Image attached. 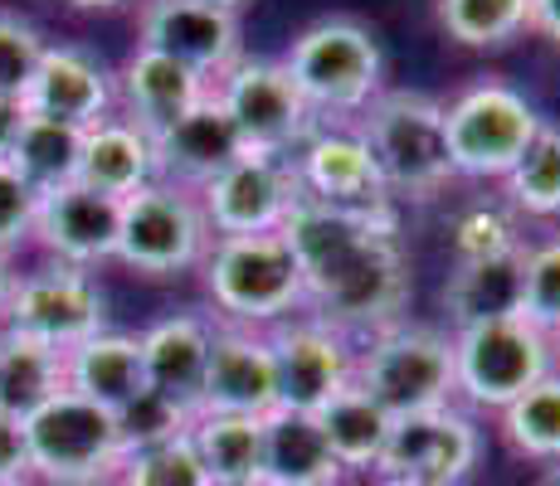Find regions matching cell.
Segmentation results:
<instances>
[{"label": "cell", "mask_w": 560, "mask_h": 486, "mask_svg": "<svg viewBox=\"0 0 560 486\" xmlns=\"http://www.w3.org/2000/svg\"><path fill=\"white\" fill-rule=\"evenodd\" d=\"M278 234L298 258L303 307H312V321L341 336H381L400 327L409 301V263L395 210L357 214L303 194Z\"/></svg>", "instance_id": "6da1fadb"}, {"label": "cell", "mask_w": 560, "mask_h": 486, "mask_svg": "<svg viewBox=\"0 0 560 486\" xmlns=\"http://www.w3.org/2000/svg\"><path fill=\"white\" fill-rule=\"evenodd\" d=\"M357 137L381 166L385 190L409 194V200H429L454 180V161H448L444 137V103L429 93L409 88H381L371 107L361 112Z\"/></svg>", "instance_id": "7a4b0ae2"}, {"label": "cell", "mask_w": 560, "mask_h": 486, "mask_svg": "<svg viewBox=\"0 0 560 486\" xmlns=\"http://www.w3.org/2000/svg\"><path fill=\"white\" fill-rule=\"evenodd\" d=\"M288 79L298 83L312 117H361L381 97L385 54L361 20H317L283 54Z\"/></svg>", "instance_id": "3957f363"}, {"label": "cell", "mask_w": 560, "mask_h": 486, "mask_svg": "<svg viewBox=\"0 0 560 486\" xmlns=\"http://www.w3.org/2000/svg\"><path fill=\"white\" fill-rule=\"evenodd\" d=\"M205 292L230 317V327H278L293 321L303 307V273H298L293 248L283 234H240V239H214L200 263Z\"/></svg>", "instance_id": "277c9868"}, {"label": "cell", "mask_w": 560, "mask_h": 486, "mask_svg": "<svg viewBox=\"0 0 560 486\" xmlns=\"http://www.w3.org/2000/svg\"><path fill=\"white\" fill-rule=\"evenodd\" d=\"M30 482L45 486H103L122 467V428L117 414L69 389L25 418Z\"/></svg>", "instance_id": "5b68a950"}, {"label": "cell", "mask_w": 560, "mask_h": 486, "mask_svg": "<svg viewBox=\"0 0 560 486\" xmlns=\"http://www.w3.org/2000/svg\"><path fill=\"white\" fill-rule=\"evenodd\" d=\"M541 112L512 83L482 79L454 103H444V137L454 176L468 180H508L512 166L541 132Z\"/></svg>", "instance_id": "8992f818"}, {"label": "cell", "mask_w": 560, "mask_h": 486, "mask_svg": "<svg viewBox=\"0 0 560 486\" xmlns=\"http://www.w3.org/2000/svg\"><path fill=\"white\" fill-rule=\"evenodd\" d=\"M357 384L390 418L454 404V336L400 321L357 351Z\"/></svg>", "instance_id": "52a82bcc"}, {"label": "cell", "mask_w": 560, "mask_h": 486, "mask_svg": "<svg viewBox=\"0 0 560 486\" xmlns=\"http://www.w3.org/2000/svg\"><path fill=\"white\" fill-rule=\"evenodd\" d=\"M551 370H556L551 336L522 317H498L454 331V394H463L472 408L502 414L512 399H522Z\"/></svg>", "instance_id": "ba28073f"}, {"label": "cell", "mask_w": 560, "mask_h": 486, "mask_svg": "<svg viewBox=\"0 0 560 486\" xmlns=\"http://www.w3.org/2000/svg\"><path fill=\"white\" fill-rule=\"evenodd\" d=\"M214 234L205 224L196 190L152 180L122 200V224H117V263L137 268L147 277H176L205 263Z\"/></svg>", "instance_id": "9c48e42d"}, {"label": "cell", "mask_w": 560, "mask_h": 486, "mask_svg": "<svg viewBox=\"0 0 560 486\" xmlns=\"http://www.w3.org/2000/svg\"><path fill=\"white\" fill-rule=\"evenodd\" d=\"M214 97L230 112L244 151H258V156H288L317 132V117L303 103L298 83L288 79L283 59H249L244 54L214 83Z\"/></svg>", "instance_id": "30bf717a"}, {"label": "cell", "mask_w": 560, "mask_h": 486, "mask_svg": "<svg viewBox=\"0 0 560 486\" xmlns=\"http://www.w3.org/2000/svg\"><path fill=\"white\" fill-rule=\"evenodd\" d=\"M0 321H5V331H20V336L63 355L79 341L107 331V301H103V287L83 268L49 263L39 273L20 277Z\"/></svg>", "instance_id": "8fae6325"}, {"label": "cell", "mask_w": 560, "mask_h": 486, "mask_svg": "<svg viewBox=\"0 0 560 486\" xmlns=\"http://www.w3.org/2000/svg\"><path fill=\"white\" fill-rule=\"evenodd\" d=\"M205 224L214 239H240V234H278L283 220L293 214V204L303 200L298 186L293 156H258L244 151L230 170L210 180L205 190H196Z\"/></svg>", "instance_id": "7c38bea8"}, {"label": "cell", "mask_w": 560, "mask_h": 486, "mask_svg": "<svg viewBox=\"0 0 560 486\" xmlns=\"http://www.w3.org/2000/svg\"><path fill=\"white\" fill-rule=\"evenodd\" d=\"M268 336L273 355V384H278V408L317 418L331 399L357 380V345L341 331L322 327V321H278Z\"/></svg>", "instance_id": "4fadbf2b"}, {"label": "cell", "mask_w": 560, "mask_h": 486, "mask_svg": "<svg viewBox=\"0 0 560 486\" xmlns=\"http://www.w3.org/2000/svg\"><path fill=\"white\" fill-rule=\"evenodd\" d=\"M137 35H142V49L186 63L205 83H220L244 59L240 15L200 5V0H142Z\"/></svg>", "instance_id": "5bb4252c"}, {"label": "cell", "mask_w": 560, "mask_h": 486, "mask_svg": "<svg viewBox=\"0 0 560 486\" xmlns=\"http://www.w3.org/2000/svg\"><path fill=\"white\" fill-rule=\"evenodd\" d=\"M478 452H482V438H478V428H472V418L463 414V408L444 404V408H429V414L395 418L375 472H381V477L458 486L478 467Z\"/></svg>", "instance_id": "9a60e30c"}, {"label": "cell", "mask_w": 560, "mask_h": 486, "mask_svg": "<svg viewBox=\"0 0 560 486\" xmlns=\"http://www.w3.org/2000/svg\"><path fill=\"white\" fill-rule=\"evenodd\" d=\"M298 186H303L307 200L331 204V210H357V214H381L390 210V190L381 180V166L371 161V151L357 132H341V127H327V132H312L293 156Z\"/></svg>", "instance_id": "2e32d148"}, {"label": "cell", "mask_w": 560, "mask_h": 486, "mask_svg": "<svg viewBox=\"0 0 560 486\" xmlns=\"http://www.w3.org/2000/svg\"><path fill=\"white\" fill-rule=\"evenodd\" d=\"M117 224H122V200L98 194L89 186H63L39 194L35 210V244L63 268H98L117 253Z\"/></svg>", "instance_id": "e0dca14e"}, {"label": "cell", "mask_w": 560, "mask_h": 486, "mask_svg": "<svg viewBox=\"0 0 560 486\" xmlns=\"http://www.w3.org/2000/svg\"><path fill=\"white\" fill-rule=\"evenodd\" d=\"M113 103H117L113 73H107L98 54L83 45H49L25 97H20V107L30 117H54V122L83 127V132L93 122H103V117H113Z\"/></svg>", "instance_id": "ac0fdd59"}, {"label": "cell", "mask_w": 560, "mask_h": 486, "mask_svg": "<svg viewBox=\"0 0 560 486\" xmlns=\"http://www.w3.org/2000/svg\"><path fill=\"white\" fill-rule=\"evenodd\" d=\"M273 408H278V384H273L268 336L249 327H214L200 414L268 418Z\"/></svg>", "instance_id": "d6986e66"}, {"label": "cell", "mask_w": 560, "mask_h": 486, "mask_svg": "<svg viewBox=\"0 0 560 486\" xmlns=\"http://www.w3.org/2000/svg\"><path fill=\"white\" fill-rule=\"evenodd\" d=\"M210 341H214V327L205 317H190V311L161 317L156 327H147L142 336H137L147 389H152L156 399H166L171 408H180L186 418L200 414L205 370H210Z\"/></svg>", "instance_id": "ffe728a7"}, {"label": "cell", "mask_w": 560, "mask_h": 486, "mask_svg": "<svg viewBox=\"0 0 560 486\" xmlns=\"http://www.w3.org/2000/svg\"><path fill=\"white\" fill-rule=\"evenodd\" d=\"M152 146H156V180L180 186V190H205L220 170H230L244 156V142L234 132L230 112L220 107V97H214V88L180 122L156 132Z\"/></svg>", "instance_id": "44dd1931"}, {"label": "cell", "mask_w": 560, "mask_h": 486, "mask_svg": "<svg viewBox=\"0 0 560 486\" xmlns=\"http://www.w3.org/2000/svg\"><path fill=\"white\" fill-rule=\"evenodd\" d=\"M210 88L214 83H205L200 73L186 69V63L166 59V54H156V49H142V45L132 49V59H127L122 73L113 79L122 117L142 127L147 137H156V132H166L171 122H180L190 107H200L205 97H210Z\"/></svg>", "instance_id": "7402d4cb"}, {"label": "cell", "mask_w": 560, "mask_h": 486, "mask_svg": "<svg viewBox=\"0 0 560 486\" xmlns=\"http://www.w3.org/2000/svg\"><path fill=\"white\" fill-rule=\"evenodd\" d=\"M63 389L113 408V414L122 404H132L147 389L137 336H127V331H98V336L79 341L73 351H63Z\"/></svg>", "instance_id": "603a6c76"}, {"label": "cell", "mask_w": 560, "mask_h": 486, "mask_svg": "<svg viewBox=\"0 0 560 486\" xmlns=\"http://www.w3.org/2000/svg\"><path fill=\"white\" fill-rule=\"evenodd\" d=\"M156 180V146L127 117H103L83 132V156H79V186L127 200L142 186Z\"/></svg>", "instance_id": "cb8c5ba5"}, {"label": "cell", "mask_w": 560, "mask_h": 486, "mask_svg": "<svg viewBox=\"0 0 560 486\" xmlns=\"http://www.w3.org/2000/svg\"><path fill=\"white\" fill-rule=\"evenodd\" d=\"M264 486H337L341 467L331 458L327 438H322L317 418L293 414V408H273L264 418Z\"/></svg>", "instance_id": "d4e9b609"}, {"label": "cell", "mask_w": 560, "mask_h": 486, "mask_svg": "<svg viewBox=\"0 0 560 486\" xmlns=\"http://www.w3.org/2000/svg\"><path fill=\"white\" fill-rule=\"evenodd\" d=\"M532 248V244H526ZM526 248L516 253H498V258H472L458 263V273L444 287V307L454 317V327H478V321H498V317H516L522 311V263Z\"/></svg>", "instance_id": "484cf974"}, {"label": "cell", "mask_w": 560, "mask_h": 486, "mask_svg": "<svg viewBox=\"0 0 560 486\" xmlns=\"http://www.w3.org/2000/svg\"><path fill=\"white\" fill-rule=\"evenodd\" d=\"M390 424L395 418L375 404L365 389L351 380L331 399L327 408L317 414V428L327 438L331 458H337L341 472H375L381 467V452H385V438H390Z\"/></svg>", "instance_id": "4316f807"}, {"label": "cell", "mask_w": 560, "mask_h": 486, "mask_svg": "<svg viewBox=\"0 0 560 486\" xmlns=\"http://www.w3.org/2000/svg\"><path fill=\"white\" fill-rule=\"evenodd\" d=\"M63 389V355L0 327V414L25 424Z\"/></svg>", "instance_id": "83f0119b"}, {"label": "cell", "mask_w": 560, "mask_h": 486, "mask_svg": "<svg viewBox=\"0 0 560 486\" xmlns=\"http://www.w3.org/2000/svg\"><path fill=\"white\" fill-rule=\"evenodd\" d=\"M186 434L196 442L200 467L210 472L214 486L258 482V467H264V418L196 414Z\"/></svg>", "instance_id": "f1b7e54d"}, {"label": "cell", "mask_w": 560, "mask_h": 486, "mask_svg": "<svg viewBox=\"0 0 560 486\" xmlns=\"http://www.w3.org/2000/svg\"><path fill=\"white\" fill-rule=\"evenodd\" d=\"M79 156H83V127L54 122V117H30L20 122V137L10 146V166L30 180L39 194L63 190L79 180Z\"/></svg>", "instance_id": "f546056e"}, {"label": "cell", "mask_w": 560, "mask_h": 486, "mask_svg": "<svg viewBox=\"0 0 560 486\" xmlns=\"http://www.w3.org/2000/svg\"><path fill=\"white\" fill-rule=\"evenodd\" d=\"M502 438L532 462H560V370L502 408Z\"/></svg>", "instance_id": "4dcf8cb0"}, {"label": "cell", "mask_w": 560, "mask_h": 486, "mask_svg": "<svg viewBox=\"0 0 560 486\" xmlns=\"http://www.w3.org/2000/svg\"><path fill=\"white\" fill-rule=\"evenodd\" d=\"M508 204L526 220H560V127L546 122L536 132V142L526 146V156L512 166Z\"/></svg>", "instance_id": "1f68e13d"}, {"label": "cell", "mask_w": 560, "mask_h": 486, "mask_svg": "<svg viewBox=\"0 0 560 486\" xmlns=\"http://www.w3.org/2000/svg\"><path fill=\"white\" fill-rule=\"evenodd\" d=\"M439 25L463 49H502L532 29L526 0H439Z\"/></svg>", "instance_id": "d6a6232c"}, {"label": "cell", "mask_w": 560, "mask_h": 486, "mask_svg": "<svg viewBox=\"0 0 560 486\" xmlns=\"http://www.w3.org/2000/svg\"><path fill=\"white\" fill-rule=\"evenodd\" d=\"M113 482L117 486H214L210 472L200 467V452H196V442H190V434L166 438V442H156V448L127 452Z\"/></svg>", "instance_id": "836d02e7"}, {"label": "cell", "mask_w": 560, "mask_h": 486, "mask_svg": "<svg viewBox=\"0 0 560 486\" xmlns=\"http://www.w3.org/2000/svg\"><path fill=\"white\" fill-rule=\"evenodd\" d=\"M522 321H532L536 331L556 336L560 331V239L532 244L522 263Z\"/></svg>", "instance_id": "e575fe53"}, {"label": "cell", "mask_w": 560, "mask_h": 486, "mask_svg": "<svg viewBox=\"0 0 560 486\" xmlns=\"http://www.w3.org/2000/svg\"><path fill=\"white\" fill-rule=\"evenodd\" d=\"M45 35H39L30 20L0 10V97H25L30 79H35L39 59H45Z\"/></svg>", "instance_id": "d590c367"}, {"label": "cell", "mask_w": 560, "mask_h": 486, "mask_svg": "<svg viewBox=\"0 0 560 486\" xmlns=\"http://www.w3.org/2000/svg\"><path fill=\"white\" fill-rule=\"evenodd\" d=\"M117 428H122V452H137V448H156L166 438H180L190 428V418L180 408H171L166 399H156L152 389H142L132 404L117 408Z\"/></svg>", "instance_id": "8d00e7d4"}, {"label": "cell", "mask_w": 560, "mask_h": 486, "mask_svg": "<svg viewBox=\"0 0 560 486\" xmlns=\"http://www.w3.org/2000/svg\"><path fill=\"white\" fill-rule=\"evenodd\" d=\"M454 248H458V263H472V258L516 253V248H526V244H522V234H516V220H512V214L478 204V210H468V214L458 220Z\"/></svg>", "instance_id": "74e56055"}, {"label": "cell", "mask_w": 560, "mask_h": 486, "mask_svg": "<svg viewBox=\"0 0 560 486\" xmlns=\"http://www.w3.org/2000/svg\"><path fill=\"white\" fill-rule=\"evenodd\" d=\"M35 210H39V190L10 161H0V253H10L15 244L30 239Z\"/></svg>", "instance_id": "f35d334b"}, {"label": "cell", "mask_w": 560, "mask_h": 486, "mask_svg": "<svg viewBox=\"0 0 560 486\" xmlns=\"http://www.w3.org/2000/svg\"><path fill=\"white\" fill-rule=\"evenodd\" d=\"M0 486H30V442L25 424L0 414Z\"/></svg>", "instance_id": "ab89813d"}, {"label": "cell", "mask_w": 560, "mask_h": 486, "mask_svg": "<svg viewBox=\"0 0 560 486\" xmlns=\"http://www.w3.org/2000/svg\"><path fill=\"white\" fill-rule=\"evenodd\" d=\"M526 25L541 39L560 45V0H526Z\"/></svg>", "instance_id": "60d3db41"}, {"label": "cell", "mask_w": 560, "mask_h": 486, "mask_svg": "<svg viewBox=\"0 0 560 486\" xmlns=\"http://www.w3.org/2000/svg\"><path fill=\"white\" fill-rule=\"evenodd\" d=\"M20 122H25V107H20L15 97H0V161H5L10 146H15Z\"/></svg>", "instance_id": "b9f144b4"}, {"label": "cell", "mask_w": 560, "mask_h": 486, "mask_svg": "<svg viewBox=\"0 0 560 486\" xmlns=\"http://www.w3.org/2000/svg\"><path fill=\"white\" fill-rule=\"evenodd\" d=\"M15 283H20L15 263H10V253H0V311H5V301H10V292H15Z\"/></svg>", "instance_id": "7bdbcfd3"}, {"label": "cell", "mask_w": 560, "mask_h": 486, "mask_svg": "<svg viewBox=\"0 0 560 486\" xmlns=\"http://www.w3.org/2000/svg\"><path fill=\"white\" fill-rule=\"evenodd\" d=\"M69 5H79V10H117L122 0H69Z\"/></svg>", "instance_id": "ee69618b"}, {"label": "cell", "mask_w": 560, "mask_h": 486, "mask_svg": "<svg viewBox=\"0 0 560 486\" xmlns=\"http://www.w3.org/2000/svg\"><path fill=\"white\" fill-rule=\"evenodd\" d=\"M381 486H444V482H415V477H381Z\"/></svg>", "instance_id": "f6af8a7d"}, {"label": "cell", "mask_w": 560, "mask_h": 486, "mask_svg": "<svg viewBox=\"0 0 560 486\" xmlns=\"http://www.w3.org/2000/svg\"><path fill=\"white\" fill-rule=\"evenodd\" d=\"M200 5H214V10H240L244 0H200Z\"/></svg>", "instance_id": "bcb514c9"}, {"label": "cell", "mask_w": 560, "mask_h": 486, "mask_svg": "<svg viewBox=\"0 0 560 486\" xmlns=\"http://www.w3.org/2000/svg\"><path fill=\"white\" fill-rule=\"evenodd\" d=\"M551 345H556V370H560V331H556V336H551Z\"/></svg>", "instance_id": "7dc6e473"}, {"label": "cell", "mask_w": 560, "mask_h": 486, "mask_svg": "<svg viewBox=\"0 0 560 486\" xmlns=\"http://www.w3.org/2000/svg\"><path fill=\"white\" fill-rule=\"evenodd\" d=\"M541 486H560V472H556V477H546V482H541Z\"/></svg>", "instance_id": "c3c4849f"}, {"label": "cell", "mask_w": 560, "mask_h": 486, "mask_svg": "<svg viewBox=\"0 0 560 486\" xmlns=\"http://www.w3.org/2000/svg\"><path fill=\"white\" fill-rule=\"evenodd\" d=\"M234 486H264V482H234Z\"/></svg>", "instance_id": "681fc988"}, {"label": "cell", "mask_w": 560, "mask_h": 486, "mask_svg": "<svg viewBox=\"0 0 560 486\" xmlns=\"http://www.w3.org/2000/svg\"><path fill=\"white\" fill-rule=\"evenodd\" d=\"M103 486H117V482H103Z\"/></svg>", "instance_id": "f907efd6"}, {"label": "cell", "mask_w": 560, "mask_h": 486, "mask_svg": "<svg viewBox=\"0 0 560 486\" xmlns=\"http://www.w3.org/2000/svg\"><path fill=\"white\" fill-rule=\"evenodd\" d=\"M337 486H341V482H337Z\"/></svg>", "instance_id": "816d5d0a"}]
</instances>
